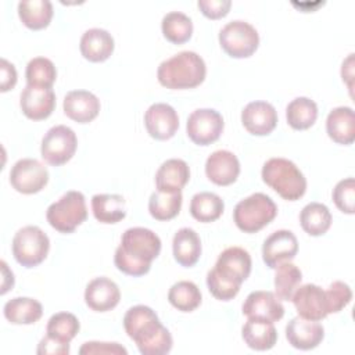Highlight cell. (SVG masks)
<instances>
[{
	"instance_id": "cell-1",
	"label": "cell",
	"mask_w": 355,
	"mask_h": 355,
	"mask_svg": "<svg viewBox=\"0 0 355 355\" xmlns=\"http://www.w3.org/2000/svg\"><path fill=\"white\" fill-rule=\"evenodd\" d=\"M159 251L161 240L153 230L130 227L122 234L114 262L125 275L139 277L150 270L151 262L159 255Z\"/></svg>"
},
{
	"instance_id": "cell-2",
	"label": "cell",
	"mask_w": 355,
	"mask_h": 355,
	"mask_svg": "<svg viewBox=\"0 0 355 355\" xmlns=\"http://www.w3.org/2000/svg\"><path fill=\"white\" fill-rule=\"evenodd\" d=\"M123 327L143 355H165L172 349L173 340L169 330L162 326L150 306L129 308L123 316Z\"/></svg>"
},
{
	"instance_id": "cell-3",
	"label": "cell",
	"mask_w": 355,
	"mask_h": 355,
	"mask_svg": "<svg viewBox=\"0 0 355 355\" xmlns=\"http://www.w3.org/2000/svg\"><path fill=\"white\" fill-rule=\"evenodd\" d=\"M205 75V62L194 51H180L162 61L157 69L158 82L173 90L197 87L204 82Z\"/></svg>"
},
{
	"instance_id": "cell-4",
	"label": "cell",
	"mask_w": 355,
	"mask_h": 355,
	"mask_svg": "<svg viewBox=\"0 0 355 355\" xmlns=\"http://www.w3.org/2000/svg\"><path fill=\"white\" fill-rule=\"evenodd\" d=\"M262 180L282 198L295 201L306 191V179L297 165L286 158H270L262 166Z\"/></svg>"
},
{
	"instance_id": "cell-5",
	"label": "cell",
	"mask_w": 355,
	"mask_h": 355,
	"mask_svg": "<svg viewBox=\"0 0 355 355\" xmlns=\"http://www.w3.org/2000/svg\"><path fill=\"white\" fill-rule=\"evenodd\" d=\"M277 215L273 200L263 193H254L237 202L233 211L236 226L244 233H257L269 225Z\"/></svg>"
},
{
	"instance_id": "cell-6",
	"label": "cell",
	"mask_w": 355,
	"mask_h": 355,
	"mask_svg": "<svg viewBox=\"0 0 355 355\" xmlns=\"http://www.w3.org/2000/svg\"><path fill=\"white\" fill-rule=\"evenodd\" d=\"M47 222L60 233H72L87 218L85 196L80 191H67L60 200L53 202L46 212Z\"/></svg>"
},
{
	"instance_id": "cell-7",
	"label": "cell",
	"mask_w": 355,
	"mask_h": 355,
	"mask_svg": "<svg viewBox=\"0 0 355 355\" xmlns=\"http://www.w3.org/2000/svg\"><path fill=\"white\" fill-rule=\"evenodd\" d=\"M50 250L49 236L37 226L19 229L12 239V255L25 268H35L42 263Z\"/></svg>"
},
{
	"instance_id": "cell-8",
	"label": "cell",
	"mask_w": 355,
	"mask_h": 355,
	"mask_svg": "<svg viewBox=\"0 0 355 355\" xmlns=\"http://www.w3.org/2000/svg\"><path fill=\"white\" fill-rule=\"evenodd\" d=\"M220 47L233 58H247L255 53L259 44L257 29L241 19L230 21L219 32Z\"/></svg>"
},
{
	"instance_id": "cell-9",
	"label": "cell",
	"mask_w": 355,
	"mask_h": 355,
	"mask_svg": "<svg viewBox=\"0 0 355 355\" xmlns=\"http://www.w3.org/2000/svg\"><path fill=\"white\" fill-rule=\"evenodd\" d=\"M76 146L78 139L71 128L65 125L53 126L42 140V158L54 166L64 165L75 155Z\"/></svg>"
},
{
	"instance_id": "cell-10",
	"label": "cell",
	"mask_w": 355,
	"mask_h": 355,
	"mask_svg": "<svg viewBox=\"0 0 355 355\" xmlns=\"http://www.w3.org/2000/svg\"><path fill=\"white\" fill-rule=\"evenodd\" d=\"M223 118L212 108H198L187 118V136L198 146H208L216 141L223 132Z\"/></svg>"
},
{
	"instance_id": "cell-11",
	"label": "cell",
	"mask_w": 355,
	"mask_h": 355,
	"mask_svg": "<svg viewBox=\"0 0 355 355\" xmlns=\"http://www.w3.org/2000/svg\"><path fill=\"white\" fill-rule=\"evenodd\" d=\"M49 182L47 168L35 158L17 161L10 171L11 186L22 194H35L44 189Z\"/></svg>"
},
{
	"instance_id": "cell-12",
	"label": "cell",
	"mask_w": 355,
	"mask_h": 355,
	"mask_svg": "<svg viewBox=\"0 0 355 355\" xmlns=\"http://www.w3.org/2000/svg\"><path fill=\"white\" fill-rule=\"evenodd\" d=\"M214 272L226 282L241 286V283L250 276L251 257L241 247H229L219 254Z\"/></svg>"
},
{
	"instance_id": "cell-13",
	"label": "cell",
	"mask_w": 355,
	"mask_h": 355,
	"mask_svg": "<svg viewBox=\"0 0 355 355\" xmlns=\"http://www.w3.org/2000/svg\"><path fill=\"white\" fill-rule=\"evenodd\" d=\"M144 125L148 135L157 140H168L179 128V116L175 108L165 103L151 104L144 114Z\"/></svg>"
},
{
	"instance_id": "cell-14",
	"label": "cell",
	"mask_w": 355,
	"mask_h": 355,
	"mask_svg": "<svg viewBox=\"0 0 355 355\" xmlns=\"http://www.w3.org/2000/svg\"><path fill=\"white\" fill-rule=\"evenodd\" d=\"M243 313L248 319L275 323L283 318L284 306L275 293L257 290L247 295L243 304Z\"/></svg>"
},
{
	"instance_id": "cell-15",
	"label": "cell",
	"mask_w": 355,
	"mask_h": 355,
	"mask_svg": "<svg viewBox=\"0 0 355 355\" xmlns=\"http://www.w3.org/2000/svg\"><path fill=\"white\" fill-rule=\"evenodd\" d=\"M291 301L298 315L304 319L319 322L329 315L326 293L316 284L300 286L293 294Z\"/></svg>"
},
{
	"instance_id": "cell-16",
	"label": "cell",
	"mask_w": 355,
	"mask_h": 355,
	"mask_svg": "<svg viewBox=\"0 0 355 355\" xmlns=\"http://www.w3.org/2000/svg\"><path fill=\"white\" fill-rule=\"evenodd\" d=\"M298 251V241L290 230L273 232L262 245V258L268 268L275 269L279 263L291 261Z\"/></svg>"
},
{
	"instance_id": "cell-17",
	"label": "cell",
	"mask_w": 355,
	"mask_h": 355,
	"mask_svg": "<svg viewBox=\"0 0 355 355\" xmlns=\"http://www.w3.org/2000/svg\"><path fill=\"white\" fill-rule=\"evenodd\" d=\"M241 122L248 133L266 136L277 125V112L270 103L251 101L241 111Z\"/></svg>"
},
{
	"instance_id": "cell-18",
	"label": "cell",
	"mask_w": 355,
	"mask_h": 355,
	"mask_svg": "<svg viewBox=\"0 0 355 355\" xmlns=\"http://www.w3.org/2000/svg\"><path fill=\"white\" fill-rule=\"evenodd\" d=\"M19 105L26 118L42 121L53 114L55 108V94L53 89L26 85L21 93Z\"/></svg>"
},
{
	"instance_id": "cell-19",
	"label": "cell",
	"mask_w": 355,
	"mask_h": 355,
	"mask_svg": "<svg viewBox=\"0 0 355 355\" xmlns=\"http://www.w3.org/2000/svg\"><path fill=\"white\" fill-rule=\"evenodd\" d=\"M286 337L291 347L308 351L316 348L322 343L324 337V329L316 320H308L297 316L287 323Z\"/></svg>"
},
{
	"instance_id": "cell-20",
	"label": "cell",
	"mask_w": 355,
	"mask_h": 355,
	"mask_svg": "<svg viewBox=\"0 0 355 355\" xmlns=\"http://www.w3.org/2000/svg\"><path fill=\"white\" fill-rule=\"evenodd\" d=\"M205 173L212 183L218 186H229L239 178L240 162L232 151L218 150L207 158Z\"/></svg>"
},
{
	"instance_id": "cell-21",
	"label": "cell",
	"mask_w": 355,
	"mask_h": 355,
	"mask_svg": "<svg viewBox=\"0 0 355 355\" xmlns=\"http://www.w3.org/2000/svg\"><path fill=\"white\" fill-rule=\"evenodd\" d=\"M121 300V291L115 282L108 277L93 279L85 290L86 305L96 312L114 309Z\"/></svg>"
},
{
	"instance_id": "cell-22",
	"label": "cell",
	"mask_w": 355,
	"mask_h": 355,
	"mask_svg": "<svg viewBox=\"0 0 355 355\" xmlns=\"http://www.w3.org/2000/svg\"><path fill=\"white\" fill-rule=\"evenodd\" d=\"M62 107L69 119L78 123H89L100 112V100L92 92L72 90L67 93Z\"/></svg>"
},
{
	"instance_id": "cell-23",
	"label": "cell",
	"mask_w": 355,
	"mask_h": 355,
	"mask_svg": "<svg viewBox=\"0 0 355 355\" xmlns=\"http://www.w3.org/2000/svg\"><path fill=\"white\" fill-rule=\"evenodd\" d=\"M190 179V169L186 161L171 158L162 162L155 173V184L158 191L178 193Z\"/></svg>"
},
{
	"instance_id": "cell-24",
	"label": "cell",
	"mask_w": 355,
	"mask_h": 355,
	"mask_svg": "<svg viewBox=\"0 0 355 355\" xmlns=\"http://www.w3.org/2000/svg\"><path fill=\"white\" fill-rule=\"evenodd\" d=\"M79 49L86 60L103 62L108 60L114 51V37L105 29L92 28L82 35Z\"/></svg>"
},
{
	"instance_id": "cell-25",
	"label": "cell",
	"mask_w": 355,
	"mask_h": 355,
	"mask_svg": "<svg viewBox=\"0 0 355 355\" xmlns=\"http://www.w3.org/2000/svg\"><path fill=\"white\" fill-rule=\"evenodd\" d=\"M329 137L337 144H352L355 140V116L351 107L333 108L326 119Z\"/></svg>"
},
{
	"instance_id": "cell-26",
	"label": "cell",
	"mask_w": 355,
	"mask_h": 355,
	"mask_svg": "<svg viewBox=\"0 0 355 355\" xmlns=\"http://www.w3.org/2000/svg\"><path fill=\"white\" fill-rule=\"evenodd\" d=\"M172 248L176 262L184 268H190L200 259L201 240L193 229L182 227L173 236Z\"/></svg>"
},
{
	"instance_id": "cell-27",
	"label": "cell",
	"mask_w": 355,
	"mask_h": 355,
	"mask_svg": "<svg viewBox=\"0 0 355 355\" xmlns=\"http://www.w3.org/2000/svg\"><path fill=\"white\" fill-rule=\"evenodd\" d=\"M244 343L255 351H268L277 341V331L270 322L248 319L241 329Z\"/></svg>"
},
{
	"instance_id": "cell-28",
	"label": "cell",
	"mask_w": 355,
	"mask_h": 355,
	"mask_svg": "<svg viewBox=\"0 0 355 355\" xmlns=\"http://www.w3.org/2000/svg\"><path fill=\"white\" fill-rule=\"evenodd\" d=\"M4 316L12 324H33L43 315L42 304L29 297H15L6 302Z\"/></svg>"
},
{
	"instance_id": "cell-29",
	"label": "cell",
	"mask_w": 355,
	"mask_h": 355,
	"mask_svg": "<svg viewBox=\"0 0 355 355\" xmlns=\"http://www.w3.org/2000/svg\"><path fill=\"white\" fill-rule=\"evenodd\" d=\"M92 211L101 223H116L126 215L125 200L119 194H94L92 197Z\"/></svg>"
},
{
	"instance_id": "cell-30",
	"label": "cell",
	"mask_w": 355,
	"mask_h": 355,
	"mask_svg": "<svg viewBox=\"0 0 355 355\" xmlns=\"http://www.w3.org/2000/svg\"><path fill=\"white\" fill-rule=\"evenodd\" d=\"M18 15L26 28L39 31L49 26L53 18V4L49 0L19 1Z\"/></svg>"
},
{
	"instance_id": "cell-31",
	"label": "cell",
	"mask_w": 355,
	"mask_h": 355,
	"mask_svg": "<svg viewBox=\"0 0 355 355\" xmlns=\"http://www.w3.org/2000/svg\"><path fill=\"white\" fill-rule=\"evenodd\" d=\"M223 200L215 193L201 191L194 194L190 201V214L198 222H214L223 214Z\"/></svg>"
},
{
	"instance_id": "cell-32",
	"label": "cell",
	"mask_w": 355,
	"mask_h": 355,
	"mask_svg": "<svg viewBox=\"0 0 355 355\" xmlns=\"http://www.w3.org/2000/svg\"><path fill=\"white\" fill-rule=\"evenodd\" d=\"M300 223L309 236H322L330 229L331 214L324 204L309 202L300 214Z\"/></svg>"
},
{
	"instance_id": "cell-33",
	"label": "cell",
	"mask_w": 355,
	"mask_h": 355,
	"mask_svg": "<svg viewBox=\"0 0 355 355\" xmlns=\"http://www.w3.org/2000/svg\"><path fill=\"white\" fill-rule=\"evenodd\" d=\"M286 118L293 129L305 130L315 123L318 118V105L308 97H297L288 103Z\"/></svg>"
},
{
	"instance_id": "cell-34",
	"label": "cell",
	"mask_w": 355,
	"mask_h": 355,
	"mask_svg": "<svg viewBox=\"0 0 355 355\" xmlns=\"http://www.w3.org/2000/svg\"><path fill=\"white\" fill-rule=\"evenodd\" d=\"M161 29L168 42L173 44H183L191 37L193 22L186 14L180 11H171L164 15Z\"/></svg>"
},
{
	"instance_id": "cell-35",
	"label": "cell",
	"mask_w": 355,
	"mask_h": 355,
	"mask_svg": "<svg viewBox=\"0 0 355 355\" xmlns=\"http://www.w3.org/2000/svg\"><path fill=\"white\" fill-rule=\"evenodd\" d=\"M275 273V294L279 300L291 301L293 294L300 287L302 280L301 270L291 262L279 263Z\"/></svg>"
},
{
	"instance_id": "cell-36",
	"label": "cell",
	"mask_w": 355,
	"mask_h": 355,
	"mask_svg": "<svg viewBox=\"0 0 355 355\" xmlns=\"http://www.w3.org/2000/svg\"><path fill=\"white\" fill-rule=\"evenodd\" d=\"M182 200V191L164 193L157 190L148 200L150 215L157 220H171L180 212Z\"/></svg>"
},
{
	"instance_id": "cell-37",
	"label": "cell",
	"mask_w": 355,
	"mask_h": 355,
	"mask_svg": "<svg viewBox=\"0 0 355 355\" xmlns=\"http://www.w3.org/2000/svg\"><path fill=\"white\" fill-rule=\"evenodd\" d=\"M168 301L178 311L193 312L201 304V291L196 283L182 280L169 288Z\"/></svg>"
},
{
	"instance_id": "cell-38",
	"label": "cell",
	"mask_w": 355,
	"mask_h": 355,
	"mask_svg": "<svg viewBox=\"0 0 355 355\" xmlns=\"http://www.w3.org/2000/svg\"><path fill=\"white\" fill-rule=\"evenodd\" d=\"M25 76L29 86L51 89L57 78V71L51 60L46 57H35L28 62Z\"/></svg>"
},
{
	"instance_id": "cell-39",
	"label": "cell",
	"mask_w": 355,
	"mask_h": 355,
	"mask_svg": "<svg viewBox=\"0 0 355 355\" xmlns=\"http://www.w3.org/2000/svg\"><path fill=\"white\" fill-rule=\"evenodd\" d=\"M79 327H80L79 320L73 313L58 312L49 319L46 333L47 336L61 343L69 344L71 340L78 334Z\"/></svg>"
},
{
	"instance_id": "cell-40",
	"label": "cell",
	"mask_w": 355,
	"mask_h": 355,
	"mask_svg": "<svg viewBox=\"0 0 355 355\" xmlns=\"http://www.w3.org/2000/svg\"><path fill=\"white\" fill-rule=\"evenodd\" d=\"M333 201L344 214H354L355 209V182L354 178L340 180L333 190Z\"/></svg>"
},
{
	"instance_id": "cell-41",
	"label": "cell",
	"mask_w": 355,
	"mask_h": 355,
	"mask_svg": "<svg viewBox=\"0 0 355 355\" xmlns=\"http://www.w3.org/2000/svg\"><path fill=\"white\" fill-rule=\"evenodd\" d=\"M326 293V302H327V312L337 313L343 308H345L352 300L351 287L344 282H333Z\"/></svg>"
},
{
	"instance_id": "cell-42",
	"label": "cell",
	"mask_w": 355,
	"mask_h": 355,
	"mask_svg": "<svg viewBox=\"0 0 355 355\" xmlns=\"http://www.w3.org/2000/svg\"><path fill=\"white\" fill-rule=\"evenodd\" d=\"M207 286L208 290L211 291V294L220 301H229L232 298H234L237 295V293L240 291V286L232 284L229 282H226L225 279L219 277L214 269H211L207 273Z\"/></svg>"
},
{
	"instance_id": "cell-43",
	"label": "cell",
	"mask_w": 355,
	"mask_h": 355,
	"mask_svg": "<svg viewBox=\"0 0 355 355\" xmlns=\"http://www.w3.org/2000/svg\"><path fill=\"white\" fill-rule=\"evenodd\" d=\"M80 355L92 354H107V355H126L128 351L118 343H100V341H87L79 348Z\"/></svg>"
},
{
	"instance_id": "cell-44",
	"label": "cell",
	"mask_w": 355,
	"mask_h": 355,
	"mask_svg": "<svg viewBox=\"0 0 355 355\" xmlns=\"http://www.w3.org/2000/svg\"><path fill=\"white\" fill-rule=\"evenodd\" d=\"M197 6L207 18L219 19L229 12L232 1L230 0H198Z\"/></svg>"
},
{
	"instance_id": "cell-45",
	"label": "cell",
	"mask_w": 355,
	"mask_h": 355,
	"mask_svg": "<svg viewBox=\"0 0 355 355\" xmlns=\"http://www.w3.org/2000/svg\"><path fill=\"white\" fill-rule=\"evenodd\" d=\"M39 355H68L69 354V344L61 343L50 336L46 334L39 343L37 351Z\"/></svg>"
},
{
	"instance_id": "cell-46",
	"label": "cell",
	"mask_w": 355,
	"mask_h": 355,
	"mask_svg": "<svg viewBox=\"0 0 355 355\" xmlns=\"http://www.w3.org/2000/svg\"><path fill=\"white\" fill-rule=\"evenodd\" d=\"M17 83V71L15 67L8 62L6 58H1V92H8Z\"/></svg>"
},
{
	"instance_id": "cell-47",
	"label": "cell",
	"mask_w": 355,
	"mask_h": 355,
	"mask_svg": "<svg viewBox=\"0 0 355 355\" xmlns=\"http://www.w3.org/2000/svg\"><path fill=\"white\" fill-rule=\"evenodd\" d=\"M1 269H3V286H1V294H6L10 288H12L14 286V275L12 272L7 268V263L4 261H1Z\"/></svg>"
}]
</instances>
